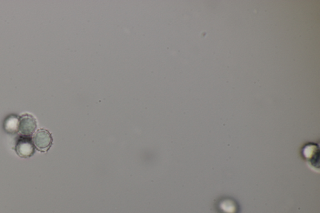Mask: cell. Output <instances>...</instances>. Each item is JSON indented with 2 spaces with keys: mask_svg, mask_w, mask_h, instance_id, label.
Returning <instances> with one entry per match:
<instances>
[{
  "mask_svg": "<svg viewBox=\"0 0 320 213\" xmlns=\"http://www.w3.org/2000/svg\"><path fill=\"white\" fill-rule=\"evenodd\" d=\"M32 141L35 147L39 152H46L52 147L53 137L48 130L40 129L33 135Z\"/></svg>",
  "mask_w": 320,
  "mask_h": 213,
  "instance_id": "1",
  "label": "cell"
},
{
  "mask_svg": "<svg viewBox=\"0 0 320 213\" xmlns=\"http://www.w3.org/2000/svg\"><path fill=\"white\" fill-rule=\"evenodd\" d=\"M302 153L304 159L307 162L309 167L319 169V148L316 144L308 143L303 146Z\"/></svg>",
  "mask_w": 320,
  "mask_h": 213,
  "instance_id": "2",
  "label": "cell"
},
{
  "mask_svg": "<svg viewBox=\"0 0 320 213\" xmlns=\"http://www.w3.org/2000/svg\"><path fill=\"white\" fill-rule=\"evenodd\" d=\"M15 150L19 156L27 158L32 157L35 153V147L32 139L28 136L20 137L17 141Z\"/></svg>",
  "mask_w": 320,
  "mask_h": 213,
  "instance_id": "3",
  "label": "cell"
},
{
  "mask_svg": "<svg viewBox=\"0 0 320 213\" xmlns=\"http://www.w3.org/2000/svg\"><path fill=\"white\" fill-rule=\"evenodd\" d=\"M36 119L32 115L25 114L20 117L19 132L23 136H30L36 130Z\"/></svg>",
  "mask_w": 320,
  "mask_h": 213,
  "instance_id": "4",
  "label": "cell"
},
{
  "mask_svg": "<svg viewBox=\"0 0 320 213\" xmlns=\"http://www.w3.org/2000/svg\"><path fill=\"white\" fill-rule=\"evenodd\" d=\"M19 119L20 118L15 115L8 116L4 121V130L10 133L17 132L19 131Z\"/></svg>",
  "mask_w": 320,
  "mask_h": 213,
  "instance_id": "5",
  "label": "cell"
}]
</instances>
